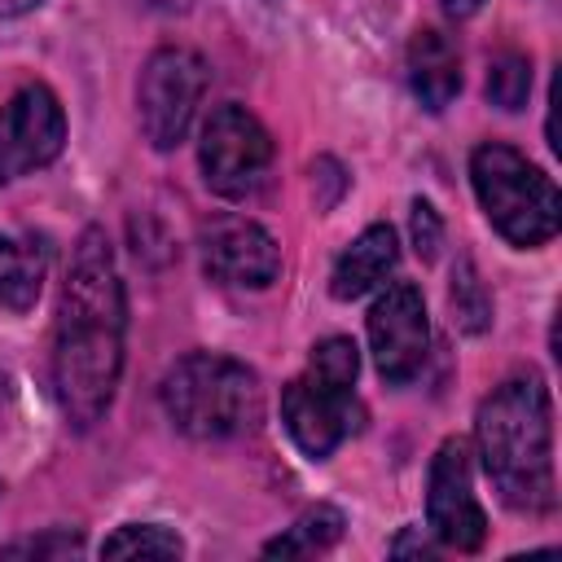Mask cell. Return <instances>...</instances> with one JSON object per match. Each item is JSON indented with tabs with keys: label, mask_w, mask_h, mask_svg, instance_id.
Segmentation results:
<instances>
[{
	"label": "cell",
	"mask_w": 562,
	"mask_h": 562,
	"mask_svg": "<svg viewBox=\"0 0 562 562\" xmlns=\"http://www.w3.org/2000/svg\"><path fill=\"white\" fill-rule=\"evenodd\" d=\"M400 263V246H395V228L391 224H369L334 263L329 272V294L351 303L369 290H378Z\"/></svg>",
	"instance_id": "4fadbf2b"
},
{
	"label": "cell",
	"mask_w": 562,
	"mask_h": 562,
	"mask_svg": "<svg viewBox=\"0 0 562 562\" xmlns=\"http://www.w3.org/2000/svg\"><path fill=\"white\" fill-rule=\"evenodd\" d=\"M198 250L202 268L220 285L237 290H263L281 272V246L272 233L246 215H215L198 228Z\"/></svg>",
	"instance_id": "30bf717a"
},
{
	"label": "cell",
	"mask_w": 562,
	"mask_h": 562,
	"mask_svg": "<svg viewBox=\"0 0 562 562\" xmlns=\"http://www.w3.org/2000/svg\"><path fill=\"white\" fill-rule=\"evenodd\" d=\"M66 145V114L53 88L26 83L0 105V184L48 167Z\"/></svg>",
	"instance_id": "ba28073f"
},
{
	"label": "cell",
	"mask_w": 562,
	"mask_h": 562,
	"mask_svg": "<svg viewBox=\"0 0 562 562\" xmlns=\"http://www.w3.org/2000/svg\"><path fill=\"white\" fill-rule=\"evenodd\" d=\"M338 536H342V514L334 505H316V509L299 514L294 527H285L277 540H268L263 553L268 558H277V553H325L329 544H338Z\"/></svg>",
	"instance_id": "9a60e30c"
},
{
	"label": "cell",
	"mask_w": 562,
	"mask_h": 562,
	"mask_svg": "<svg viewBox=\"0 0 562 562\" xmlns=\"http://www.w3.org/2000/svg\"><path fill=\"white\" fill-rule=\"evenodd\" d=\"M452 312H457V321L470 329V334H479L483 325H487V294H483V285H479V277H474V268H470V259H461V268H452Z\"/></svg>",
	"instance_id": "ac0fdd59"
},
{
	"label": "cell",
	"mask_w": 562,
	"mask_h": 562,
	"mask_svg": "<svg viewBox=\"0 0 562 562\" xmlns=\"http://www.w3.org/2000/svg\"><path fill=\"white\" fill-rule=\"evenodd\" d=\"M470 184L483 215L509 246H522V250L544 246L562 224L558 184L536 162H527L514 145H501V140L479 145L470 154Z\"/></svg>",
	"instance_id": "5b68a950"
},
{
	"label": "cell",
	"mask_w": 562,
	"mask_h": 562,
	"mask_svg": "<svg viewBox=\"0 0 562 562\" xmlns=\"http://www.w3.org/2000/svg\"><path fill=\"white\" fill-rule=\"evenodd\" d=\"M479 457L501 492V501L518 514H549L558 505L553 483V404L540 373L505 378L483 404L474 422Z\"/></svg>",
	"instance_id": "7a4b0ae2"
},
{
	"label": "cell",
	"mask_w": 562,
	"mask_h": 562,
	"mask_svg": "<svg viewBox=\"0 0 562 562\" xmlns=\"http://www.w3.org/2000/svg\"><path fill=\"white\" fill-rule=\"evenodd\" d=\"M40 0H0V18H22V13H31Z\"/></svg>",
	"instance_id": "7402d4cb"
},
{
	"label": "cell",
	"mask_w": 562,
	"mask_h": 562,
	"mask_svg": "<svg viewBox=\"0 0 562 562\" xmlns=\"http://www.w3.org/2000/svg\"><path fill=\"white\" fill-rule=\"evenodd\" d=\"M44 272H48V246L40 237L0 233V307L26 312L40 299Z\"/></svg>",
	"instance_id": "5bb4252c"
},
{
	"label": "cell",
	"mask_w": 562,
	"mask_h": 562,
	"mask_svg": "<svg viewBox=\"0 0 562 562\" xmlns=\"http://www.w3.org/2000/svg\"><path fill=\"white\" fill-rule=\"evenodd\" d=\"M439 237H443V228H439L435 206L417 198V202H413V246H417V255H422V259H435Z\"/></svg>",
	"instance_id": "d6986e66"
},
{
	"label": "cell",
	"mask_w": 562,
	"mask_h": 562,
	"mask_svg": "<svg viewBox=\"0 0 562 562\" xmlns=\"http://www.w3.org/2000/svg\"><path fill=\"white\" fill-rule=\"evenodd\" d=\"M101 553L105 558H180L184 540L176 531H167V527L132 522V527H119L114 536H105Z\"/></svg>",
	"instance_id": "2e32d148"
},
{
	"label": "cell",
	"mask_w": 562,
	"mask_h": 562,
	"mask_svg": "<svg viewBox=\"0 0 562 562\" xmlns=\"http://www.w3.org/2000/svg\"><path fill=\"white\" fill-rule=\"evenodd\" d=\"M408 88L413 97L439 114L452 105V97L461 92V57H457V44L435 31V26H422L413 40H408Z\"/></svg>",
	"instance_id": "7c38bea8"
},
{
	"label": "cell",
	"mask_w": 562,
	"mask_h": 562,
	"mask_svg": "<svg viewBox=\"0 0 562 562\" xmlns=\"http://www.w3.org/2000/svg\"><path fill=\"white\" fill-rule=\"evenodd\" d=\"M369 347L386 382L400 386L422 373L430 351V321H426L422 290L413 281H395L378 294V303L369 307Z\"/></svg>",
	"instance_id": "9c48e42d"
},
{
	"label": "cell",
	"mask_w": 562,
	"mask_h": 562,
	"mask_svg": "<svg viewBox=\"0 0 562 562\" xmlns=\"http://www.w3.org/2000/svg\"><path fill=\"white\" fill-rule=\"evenodd\" d=\"M360 351L351 338H321L312 347L307 373H299L281 391V422L303 457L325 461L342 439L360 430V400H356Z\"/></svg>",
	"instance_id": "277c9868"
},
{
	"label": "cell",
	"mask_w": 562,
	"mask_h": 562,
	"mask_svg": "<svg viewBox=\"0 0 562 562\" xmlns=\"http://www.w3.org/2000/svg\"><path fill=\"white\" fill-rule=\"evenodd\" d=\"M162 413L171 426L189 439H233L259 426L263 413V386L255 369H246L233 356L215 351H189L180 356L162 386H158Z\"/></svg>",
	"instance_id": "3957f363"
},
{
	"label": "cell",
	"mask_w": 562,
	"mask_h": 562,
	"mask_svg": "<svg viewBox=\"0 0 562 562\" xmlns=\"http://www.w3.org/2000/svg\"><path fill=\"white\" fill-rule=\"evenodd\" d=\"M426 514L430 531L439 544L474 553L487 540V514L474 496L470 483V452L461 439H443L439 452L430 457V479H426Z\"/></svg>",
	"instance_id": "8fae6325"
},
{
	"label": "cell",
	"mask_w": 562,
	"mask_h": 562,
	"mask_svg": "<svg viewBox=\"0 0 562 562\" xmlns=\"http://www.w3.org/2000/svg\"><path fill=\"white\" fill-rule=\"evenodd\" d=\"M531 92V61L522 53H501L487 70V97L501 110H522Z\"/></svg>",
	"instance_id": "e0dca14e"
},
{
	"label": "cell",
	"mask_w": 562,
	"mask_h": 562,
	"mask_svg": "<svg viewBox=\"0 0 562 562\" xmlns=\"http://www.w3.org/2000/svg\"><path fill=\"white\" fill-rule=\"evenodd\" d=\"M479 4L483 0H443V13L448 18H470V13H479Z\"/></svg>",
	"instance_id": "44dd1931"
},
{
	"label": "cell",
	"mask_w": 562,
	"mask_h": 562,
	"mask_svg": "<svg viewBox=\"0 0 562 562\" xmlns=\"http://www.w3.org/2000/svg\"><path fill=\"white\" fill-rule=\"evenodd\" d=\"M206 83H211V70H206L202 53H193L184 44H167V48L149 53L140 83H136V114H140V132L154 149H176L189 136Z\"/></svg>",
	"instance_id": "8992f818"
},
{
	"label": "cell",
	"mask_w": 562,
	"mask_h": 562,
	"mask_svg": "<svg viewBox=\"0 0 562 562\" xmlns=\"http://www.w3.org/2000/svg\"><path fill=\"white\" fill-rule=\"evenodd\" d=\"M4 553H79V536L61 531V536H40V540H18V544H4Z\"/></svg>",
	"instance_id": "ffe728a7"
},
{
	"label": "cell",
	"mask_w": 562,
	"mask_h": 562,
	"mask_svg": "<svg viewBox=\"0 0 562 562\" xmlns=\"http://www.w3.org/2000/svg\"><path fill=\"white\" fill-rule=\"evenodd\" d=\"M408 549H413V553H430L426 540H395V544H391V553H408Z\"/></svg>",
	"instance_id": "cb8c5ba5"
},
{
	"label": "cell",
	"mask_w": 562,
	"mask_h": 562,
	"mask_svg": "<svg viewBox=\"0 0 562 562\" xmlns=\"http://www.w3.org/2000/svg\"><path fill=\"white\" fill-rule=\"evenodd\" d=\"M9 404H13V386H9V378L0 373V426H4V417H9Z\"/></svg>",
	"instance_id": "603a6c76"
},
{
	"label": "cell",
	"mask_w": 562,
	"mask_h": 562,
	"mask_svg": "<svg viewBox=\"0 0 562 562\" xmlns=\"http://www.w3.org/2000/svg\"><path fill=\"white\" fill-rule=\"evenodd\" d=\"M145 4H158V9H180L184 0H145Z\"/></svg>",
	"instance_id": "d4e9b609"
},
{
	"label": "cell",
	"mask_w": 562,
	"mask_h": 562,
	"mask_svg": "<svg viewBox=\"0 0 562 562\" xmlns=\"http://www.w3.org/2000/svg\"><path fill=\"white\" fill-rule=\"evenodd\" d=\"M198 162H202V180L211 193L241 202V198L259 193V184L272 167V136L246 105H237V101L215 105L211 119L202 123Z\"/></svg>",
	"instance_id": "52a82bcc"
},
{
	"label": "cell",
	"mask_w": 562,
	"mask_h": 562,
	"mask_svg": "<svg viewBox=\"0 0 562 562\" xmlns=\"http://www.w3.org/2000/svg\"><path fill=\"white\" fill-rule=\"evenodd\" d=\"M123 329H127V299L114 250L101 228H83L70 255V272L57 299L53 321V395L75 430L97 426L123 373Z\"/></svg>",
	"instance_id": "6da1fadb"
}]
</instances>
